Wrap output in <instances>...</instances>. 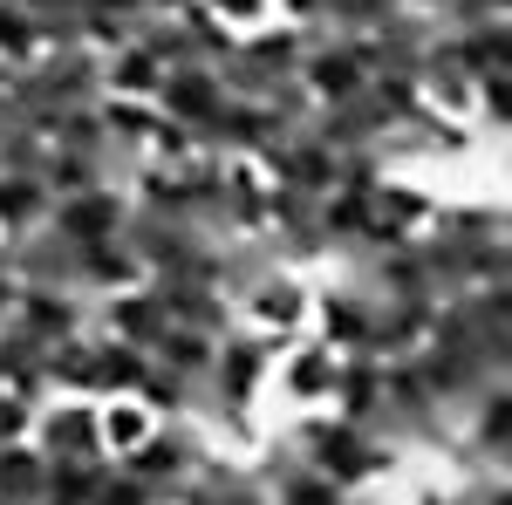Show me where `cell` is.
<instances>
[{
  "label": "cell",
  "instance_id": "obj_23",
  "mask_svg": "<svg viewBox=\"0 0 512 505\" xmlns=\"http://www.w3.org/2000/svg\"><path fill=\"white\" fill-rule=\"evenodd\" d=\"M41 164H48V137L35 123H0V171L7 178H35Z\"/></svg>",
  "mask_w": 512,
  "mask_h": 505
},
{
  "label": "cell",
  "instance_id": "obj_7",
  "mask_svg": "<svg viewBox=\"0 0 512 505\" xmlns=\"http://www.w3.org/2000/svg\"><path fill=\"white\" fill-rule=\"evenodd\" d=\"M362 82H369V69H362L355 41H335V35H321V28H315L308 55H301V89L315 96V110H328V103H355Z\"/></svg>",
  "mask_w": 512,
  "mask_h": 505
},
{
  "label": "cell",
  "instance_id": "obj_21",
  "mask_svg": "<svg viewBox=\"0 0 512 505\" xmlns=\"http://www.w3.org/2000/svg\"><path fill=\"white\" fill-rule=\"evenodd\" d=\"M35 178H41V192H48V205H55V198H76V192L110 185V178H103V157H76V151H48V164H41Z\"/></svg>",
  "mask_w": 512,
  "mask_h": 505
},
{
  "label": "cell",
  "instance_id": "obj_31",
  "mask_svg": "<svg viewBox=\"0 0 512 505\" xmlns=\"http://www.w3.org/2000/svg\"><path fill=\"white\" fill-rule=\"evenodd\" d=\"M0 505H7V499H0Z\"/></svg>",
  "mask_w": 512,
  "mask_h": 505
},
{
  "label": "cell",
  "instance_id": "obj_8",
  "mask_svg": "<svg viewBox=\"0 0 512 505\" xmlns=\"http://www.w3.org/2000/svg\"><path fill=\"white\" fill-rule=\"evenodd\" d=\"M123 219H130V192H117V185H96V192L55 198L41 226H48L55 239H69V246H89V239L123 233Z\"/></svg>",
  "mask_w": 512,
  "mask_h": 505
},
{
  "label": "cell",
  "instance_id": "obj_13",
  "mask_svg": "<svg viewBox=\"0 0 512 505\" xmlns=\"http://www.w3.org/2000/svg\"><path fill=\"white\" fill-rule=\"evenodd\" d=\"M219 103H226V89H219V76H212L205 62H192V69H164V82H158V117H171V123H205Z\"/></svg>",
  "mask_w": 512,
  "mask_h": 505
},
{
  "label": "cell",
  "instance_id": "obj_29",
  "mask_svg": "<svg viewBox=\"0 0 512 505\" xmlns=\"http://www.w3.org/2000/svg\"><path fill=\"white\" fill-rule=\"evenodd\" d=\"M410 505H465V499H458V485H437V478H424V485H410Z\"/></svg>",
  "mask_w": 512,
  "mask_h": 505
},
{
  "label": "cell",
  "instance_id": "obj_30",
  "mask_svg": "<svg viewBox=\"0 0 512 505\" xmlns=\"http://www.w3.org/2000/svg\"><path fill=\"white\" fill-rule=\"evenodd\" d=\"M342 505H390V499H383V492H349Z\"/></svg>",
  "mask_w": 512,
  "mask_h": 505
},
{
  "label": "cell",
  "instance_id": "obj_15",
  "mask_svg": "<svg viewBox=\"0 0 512 505\" xmlns=\"http://www.w3.org/2000/svg\"><path fill=\"white\" fill-rule=\"evenodd\" d=\"M96 430H103L110 465H117V458H130V451H137V444L158 430V417H151L137 396H103V403H96Z\"/></svg>",
  "mask_w": 512,
  "mask_h": 505
},
{
  "label": "cell",
  "instance_id": "obj_16",
  "mask_svg": "<svg viewBox=\"0 0 512 505\" xmlns=\"http://www.w3.org/2000/svg\"><path fill=\"white\" fill-rule=\"evenodd\" d=\"M96 117H103V137H110V151H123V157H144L151 130H158V103L103 96V103H96Z\"/></svg>",
  "mask_w": 512,
  "mask_h": 505
},
{
  "label": "cell",
  "instance_id": "obj_25",
  "mask_svg": "<svg viewBox=\"0 0 512 505\" xmlns=\"http://www.w3.org/2000/svg\"><path fill=\"white\" fill-rule=\"evenodd\" d=\"M226 35H253V28H274L280 21V0H198Z\"/></svg>",
  "mask_w": 512,
  "mask_h": 505
},
{
  "label": "cell",
  "instance_id": "obj_22",
  "mask_svg": "<svg viewBox=\"0 0 512 505\" xmlns=\"http://www.w3.org/2000/svg\"><path fill=\"white\" fill-rule=\"evenodd\" d=\"M130 396H137V403H144V410L164 424V417H192L198 383H185V376H171V369H158V362H151V369H144V383L130 389Z\"/></svg>",
  "mask_w": 512,
  "mask_h": 505
},
{
  "label": "cell",
  "instance_id": "obj_6",
  "mask_svg": "<svg viewBox=\"0 0 512 505\" xmlns=\"http://www.w3.org/2000/svg\"><path fill=\"white\" fill-rule=\"evenodd\" d=\"M144 287L158 294V308H164V321H178V328H198V335H226L239 314H233V301L219 294V287H205V280H185V273H144Z\"/></svg>",
  "mask_w": 512,
  "mask_h": 505
},
{
  "label": "cell",
  "instance_id": "obj_14",
  "mask_svg": "<svg viewBox=\"0 0 512 505\" xmlns=\"http://www.w3.org/2000/svg\"><path fill=\"white\" fill-rule=\"evenodd\" d=\"M158 55L151 48H137V41H123L117 55H103V96H130V103H158Z\"/></svg>",
  "mask_w": 512,
  "mask_h": 505
},
{
  "label": "cell",
  "instance_id": "obj_27",
  "mask_svg": "<svg viewBox=\"0 0 512 505\" xmlns=\"http://www.w3.org/2000/svg\"><path fill=\"white\" fill-rule=\"evenodd\" d=\"M89 505H164V499L151 492V485H144V478H130L123 465H110V471H103V485H96V499H89Z\"/></svg>",
  "mask_w": 512,
  "mask_h": 505
},
{
  "label": "cell",
  "instance_id": "obj_17",
  "mask_svg": "<svg viewBox=\"0 0 512 505\" xmlns=\"http://www.w3.org/2000/svg\"><path fill=\"white\" fill-rule=\"evenodd\" d=\"M437 198L417 185V178H383L376 185V198H369V212L383 219V226H396V233H424V219H431Z\"/></svg>",
  "mask_w": 512,
  "mask_h": 505
},
{
  "label": "cell",
  "instance_id": "obj_10",
  "mask_svg": "<svg viewBox=\"0 0 512 505\" xmlns=\"http://www.w3.org/2000/svg\"><path fill=\"white\" fill-rule=\"evenodd\" d=\"M7 321L28 328L41 349H48V342L89 335V294H76V287H21V301H14Z\"/></svg>",
  "mask_w": 512,
  "mask_h": 505
},
{
  "label": "cell",
  "instance_id": "obj_28",
  "mask_svg": "<svg viewBox=\"0 0 512 505\" xmlns=\"http://www.w3.org/2000/svg\"><path fill=\"white\" fill-rule=\"evenodd\" d=\"M35 410L28 396H14V389H0V444H28V430H35Z\"/></svg>",
  "mask_w": 512,
  "mask_h": 505
},
{
  "label": "cell",
  "instance_id": "obj_2",
  "mask_svg": "<svg viewBox=\"0 0 512 505\" xmlns=\"http://www.w3.org/2000/svg\"><path fill=\"white\" fill-rule=\"evenodd\" d=\"M233 314H239V328H253V335L294 342V335H308V321H315V280L294 273V267H274L239 294Z\"/></svg>",
  "mask_w": 512,
  "mask_h": 505
},
{
  "label": "cell",
  "instance_id": "obj_11",
  "mask_svg": "<svg viewBox=\"0 0 512 505\" xmlns=\"http://www.w3.org/2000/svg\"><path fill=\"white\" fill-rule=\"evenodd\" d=\"M369 314H376V301H369L355 280H328V287H315V321H308V328H315L335 355H355L362 335H369Z\"/></svg>",
  "mask_w": 512,
  "mask_h": 505
},
{
  "label": "cell",
  "instance_id": "obj_19",
  "mask_svg": "<svg viewBox=\"0 0 512 505\" xmlns=\"http://www.w3.org/2000/svg\"><path fill=\"white\" fill-rule=\"evenodd\" d=\"M151 362L171 369V376H185V383H205V369H212V335H198V328H164L158 342H151Z\"/></svg>",
  "mask_w": 512,
  "mask_h": 505
},
{
  "label": "cell",
  "instance_id": "obj_26",
  "mask_svg": "<svg viewBox=\"0 0 512 505\" xmlns=\"http://www.w3.org/2000/svg\"><path fill=\"white\" fill-rule=\"evenodd\" d=\"M267 499H274V505H342L349 492H342L335 478H321V471H308V465H301L294 478H287V485H274Z\"/></svg>",
  "mask_w": 512,
  "mask_h": 505
},
{
  "label": "cell",
  "instance_id": "obj_20",
  "mask_svg": "<svg viewBox=\"0 0 512 505\" xmlns=\"http://www.w3.org/2000/svg\"><path fill=\"white\" fill-rule=\"evenodd\" d=\"M41 219H48V192H41V178H7V171H0V239L35 233Z\"/></svg>",
  "mask_w": 512,
  "mask_h": 505
},
{
  "label": "cell",
  "instance_id": "obj_1",
  "mask_svg": "<svg viewBox=\"0 0 512 505\" xmlns=\"http://www.w3.org/2000/svg\"><path fill=\"white\" fill-rule=\"evenodd\" d=\"M274 335H253V328H226L212 342V369H205V396L212 403H239V410H260L267 403V383H274Z\"/></svg>",
  "mask_w": 512,
  "mask_h": 505
},
{
  "label": "cell",
  "instance_id": "obj_4",
  "mask_svg": "<svg viewBox=\"0 0 512 505\" xmlns=\"http://www.w3.org/2000/svg\"><path fill=\"white\" fill-rule=\"evenodd\" d=\"M205 451H212V444H205V430H198L192 417H164V424L151 430V437H144L130 458H117V465L130 471V478H144L158 499H171V492L192 478V465L205 458Z\"/></svg>",
  "mask_w": 512,
  "mask_h": 505
},
{
  "label": "cell",
  "instance_id": "obj_18",
  "mask_svg": "<svg viewBox=\"0 0 512 505\" xmlns=\"http://www.w3.org/2000/svg\"><path fill=\"white\" fill-rule=\"evenodd\" d=\"M48 492V458L35 444H0V499L7 505H41Z\"/></svg>",
  "mask_w": 512,
  "mask_h": 505
},
{
  "label": "cell",
  "instance_id": "obj_24",
  "mask_svg": "<svg viewBox=\"0 0 512 505\" xmlns=\"http://www.w3.org/2000/svg\"><path fill=\"white\" fill-rule=\"evenodd\" d=\"M41 55V41H35V14L21 7V0H0V62L7 69H28Z\"/></svg>",
  "mask_w": 512,
  "mask_h": 505
},
{
  "label": "cell",
  "instance_id": "obj_3",
  "mask_svg": "<svg viewBox=\"0 0 512 505\" xmlns=\"http://www.w3.org/2000/svg\"><path fill=\"white\" fill-rule=\"evenodd\" d=\"M48 465H110L103 451V430H96V403L89 396H48L35 410V430H28Z\"/></svg>",
  "mask_w": 512,
  "mask_h": 505
},
{
  "label": "cell",
  "instance_id": "obj_12",
  "mask_svg": "<svg viewBox=\"0 0 512 505\" xmlns=\"http://www.w3.org/2000/svg\"><path fill=\"white\" fill-rule=\"evenodd\" d=\"M328 417H342V424L369 430L383 417V362H369V355H342V369H335V396H328Z\"/></svg>",
  "mask_w": 512,
  "mask_h": 505
},
{
  "label": "cell",
  "instance_id": "obj_5",
  "mask_svg": "<svg viewBox=\"0 0 512 505\" xmlns=\"http://www.w3.org/2000/svg\"><path fill=\"white\" fill-rule=\"evenodd\" d=\"M335 369H342V355H335L315 328H308V335L280 342L267 396H280V403H287V417H294V410H328V396H335Z\"/></svg>",
  "mask_w": 512,
  "mask_h": 505
},
{
  "label": "cell",
  "instance_id": "obj_9",
  "mask_svg": "<svg viewBox=\"0 0 512 505\" xmlns=\"http://www.w3.org/2000/svg\"><path fill=\"white\" fill-rule=\"evenodd\" d=\"M89 328H96V335H110V342H130V349L151 355V342H158L171 321H164L158 294L137 280V287H123V294H103V301H89Z\"/></svg>",
  "mask_w": 512,
  "mask_h": 505
}]
</instances>
